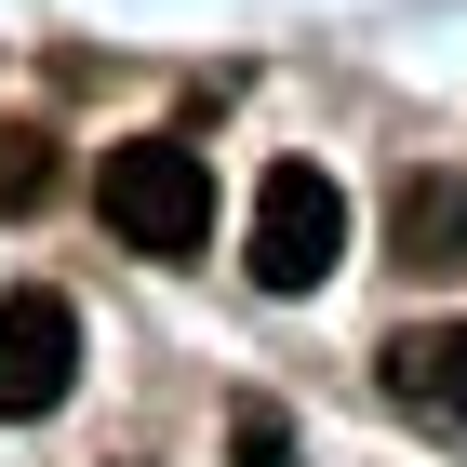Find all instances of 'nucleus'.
Masks as SVG:
<instances>
[{
  "label": "nucleus",
  "instance_id": "nucleus-6",
  "mask_svg": "<svg viewBox=\"0 0 467 467\" xmlns=\"http://www.w3.org/2000/svg\"><path fill=\"white\" fill-rule=\"evenodd\" d=\"M227 454H241V467H294V414L241 400V414H227Z\"/></svg>",
  "mask_w": 467,
  "mask_h": 467
},
{
  "label": "nucleus",
  "instance_id": "nucleus-5",
  "mask_svg": "<svg viewBox=\"0 0 467 467\" xmlns=\"http://www.w3.org/2000/svg\"><path fill=\"white\" fill-rule=\"evenodd\" d=\"M388 241H400V267H467V187L454 174H414L388 201Z\"/></svg>",
  "mask_w": 467,
  "mask_h": 467
},
{
  "label": "nucleus",
  "instance_id": "nucleus-4",
  "mask_svg": "<svg viewBox=\"0 0 467 467\" xmlns=\"http://www.w3.org/2000/svg\"><path fill=\"white\" fill-rule=\"evenodd\" d=\"M388 400L414 414V428H441V441H467V321H414L388 348Z\"/></svg>",
  "mask_w": 467,
  "mask_h": 467
},
{
  "label": "nucleus",
  "instance_id": "nucleus-1",
  "mask_svg": "<svg viewBox=\"0 0 467 467\" xmlns=\"http://www.w3.org/2000/svg\"><path fill=\"white\" fill-rule=\"evenodd\" d=\"M94 214H108L120 254H201L214 241V174H201V147L187 134H120L108 161H94Z\"/></svg>",
  "mask_w": 467,
  "mask_h": 467
},
{
  "label": "nucleus",
  "instance_id": "nucleus-3",
  "mask_svg": "<svg viewBox=\"0 0 467 467\" xmlns=\"http://www.w3.org/2000/svg\"><path fill=\"white\" fill-rule=\"evenodd\" d=\"M80 388V307L54 281L0 294V428H27V414H54V400Z\"/></svg>",
  "mask_w": 467,
  "mask_h": 467
},
{
  "label": "nucleus",
  "instance_id": "nucleus-7",
  "mask_svg": "<svg viewBox=\"0 0 467 467\" xmlns=\"http://www.w3.org/2000/svg\"><path fill=\"white\" fill-rule=\"evenodd\" d=\"M40 187H54V147H40V134H0V214H27Z\"/></svg>",
  "mask_w": 467,
  "mask_h": 467
},
{
  "label": "nucleus",
  "instance_id": "nucleus-2",
  "mask_svg": "<svg viewBox=\"0 0 467 467\" xmlns=\"http://www.w3.org/2000/svg\"><path fill=\"white\" fill-rule=\"evenodd\" d=\"M334 254H348V187L321 174V161H267V187H254V281L267 294H321Z\"/></svg>",
  "mask_w": 467,
  "mask_h": 467
}]
</instances>
